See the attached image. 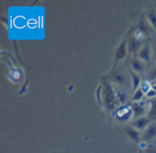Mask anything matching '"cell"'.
<instances>
[{"label":"cell","mask_w":156,"mask_h":153,"mask_svg":"<svg viewBox=\"0 0 156 153\" xmlns=\"http://www.w3.org/2000/svg\"><path fill=\"white\" fill-rule=\"evenodd\" d=\"M105 92H104V96H105V105H107L108 108H112L116 102V98L117 95L115 94L114 91H113V88L108 83L105 84Z\"/></svg>","instance_id":"cell-1"},{"label":"cell","mask_w":156,"mask_h":153,"mask_svg":"<svg viewBox=\"0 0 156 153\" xmlns=\"http://www.w3.org/2000/svg\"><path fill=\"white\" fill-rule=\"evenodd\" d=\"M152 56V50L149 44H145L140 48L138 52V58L143 62H148L150 61Z\"/></svg>","instance_id":"cell-2"},{"label":"cell","mask_w":156,"mask_h":153,"mask_svg":"<svg viewBox=\"0 0 156 153\" xmlns=\"http://www.w3.org/2000/svg\"><path fill=\"white\" fill-rule=\"evenodd\" d=\"M151 123L152 121L147 117L143 116V117L134 120V121L132 123V126L138 131H144Z\"/></svg>","instance_id":"cell-3"},{"label":"cell","mask_w":156,"mask_h":153,"mask_svg":"<svg viewBox=\"0 0 156 153\" xmlns=\"http://www.w3.org/2000/svg\"><path fill=\"white\" fill-rule=\"evenodd\" d=\"M142 138L146 141H149L156 138V122H152L146 127L143 131Z\"/></svg>","instance_id":"cell-4"},{"label":"cell","mask_w":156,"mask_h":153,"mask_svg":"<svg viewBox=\"0 0 156 153\" xmlns=\"http://www.w3.org/2000/svg\"><path fill=\"white\" fill-rule=\"evenodd\" d=\"M131 110L133 111L134 120L143 117L146 113V107L141 102H133Z\"/></svg>","instance_id":"cell-5"},{"label":"cell","mask_w":156,"mask_h":153,"mask_svg":"<svg viewBox=\"0 0 156 153\" xmlns=\"http://www.w3.org/2000/svg\"><path fill=\"white\" fill-rule=\"evenodd\" d=\"M112 79L114 82L121 86H125L127 82V78L126 76L123 73L120 71H115L112 75Z\"/></svg>","instance_id":"cell-6"},{"label":"cell","mask_w":156,"mask_h":153,"mask_svg":"<svg viewBox=\"0 0 156 153\" xmlns=\"http://www.w3.org/2000/svg\"><path fill=\"white\" fill-rule=\"evenodd\" d=\"M127 47L128 52L129 53H134L137 51L139 52V50L141 48V44H140V41L136 38L132 37L128 41Z\"/></svg>","instance_id":"cell-7"},{"label":"cell","mask_w":156,"mask_h":153,"mask_svg":"<svg viewBox=\"0 0 156 153\" xmlns=\"http://www.w3.org/2000/svg\"><path fill=\"white\" fill-rule=\"evenodd\" d=\"M127 51V43H126V41H123V42L119 46L117 51H116V59H117V60H121V59H123V58L125 57V56L126 55V52Z\"/></svg>","instance_id":"cell-8"},{"label":"cell","mask_w":156,"mask_h":153,"mask_svg":"<svg viewBox=\"0 0 156 153\" xmlns=\"http://www.w3.org/2000/svg\"><path fill=\"white\" fill-rule=\"evenodd\" d=\"M131 67H132L133 72L136 73H140L144 69V64L142 60L139 58H135L131 61Z\"/></svg>","instance_id":"cell-9"},{"label":"cell","mask_w":156,"mask_h":153,"mask_svg":"<svg viewBox=\"0 0 156 153\" xmlns=\"http://www.w3.org/2000/svg\"><path fill=\"white\" fill-rule=\"evenodd\" d=\"M132 110L129 108H122L117 112V117L120 120H127L130 118L132 115Z\"/></svg>","instance_id":"cell-10"},{"label":"cell","mask_w":156,"mask_h":153,"mask_svg":"<svg viewBox=\"0 0 156 153\" xmlns=\"http://www.w3.org/2000/svg\"><path fill=\"white\" fill-rule=\"evenodd\" d=\"M146 117L152 122L156 121V98L151 101L150 108H149Z\"/></svg>","instance_id":"cell-11"},{"label":"cell","mask_w":156,"mask_h":153,"mask_svg":"<svg viewBox=\"0 0 156 153\" xmlns=\"http://www.w3.org/2000/svg\"><path fill=\"white\" fill-rule=\"evenodd\" d=\"M125 132L126 133V134H127L132 140H136V141L140 140V133H139L140 131L136 130L135 128H133V126H127V127L125 129Z\"/></svg>","instance_id":"cell-12"},{"label":"cell","mask_w":156,"mask_h":153,"mask_svg":"<svg viewBox=\"0 0 156 153\" xmlns=\"http://www.w3.org/2000/svg\"><path fill=\"white\" fill-rule=\"evenodd\" d=\"M132 78L133 88V91H136L140 88V85H141V79H140V76L134 72L132 73Z\"/></svg>","instance_id":"cell-13"},{"label":"cell","mask_w":156,"mask_h":153,"mask_svg":"<svg viewBox=\"0 0 156 153\" xmlns=\"http://www.w3.org/2000/svg\"><path fill=\"white\" fill-rule=\"evenodd\" d=\"M145 92L141 88H139L134 93L133 96V102H140L144 97Z\"/></svg>","instance_id":"cell-14"},{"label":"cell","mask_w":156,"mask_h":153,"mask_svg":"<svg viewBox=\"0 0 156 153\" xmlns=\"http://www.w3.org/2000/svg\"><path fill=\"white\" fill-rule=\"evenodd\" d=\"M147 18L148 21H149V24H151V26H152L155 30H156V12L151 11V12L148 14Z\"/></svg>","instance_id":"cell-15"},{"label":"cell","mask_w":156,"mask_h":153,"mask_svg":"<svg viewBox=\"0 0 156 153\" xmlns=\"http://www.w3.org/2000/svg\"><path fill=\"white\" fill-rule=\"evenodd\" d=\"M148 79L151 82H154L156 81V68L152 69V71L149 73V76H148Z\"/></svg>","instance_id":"cell-16"},{"label":"cell","mask_w":156,"mask_h":153,"mask_svg":"<svg viewBox=\"0 0 156 153\" xmlns=\"http://www.w3.org/2000/svg\"><path fill=\"white\" fill-rule=\"evenodd\" d=\"M146 96L149 98H156V90L154 89V88H150V90L146 93Z\"/></svg>","instance_id":"cell-17"},{"label":"cell","mask_w":156,"mask_h":153,"mask_svg":"<svg viewBox=\"0 0 156 153\" xmlns=\"http://www.w3.org/2000/svg\"><path fill=\"white\" fill-rule=\"evenodd\" d=\"M117 96L119 98V100H120V101L125 102V101H126V94H124V93H123V92L118 93Z\"/></svg>","instance_id":"cell-18"},{"label":"cell","mask_w":156,"mask_h":153,"mask_svg":"<svg viewBox=\"0 0 156 153\" xmlns=\"http://www.w3.org/2000/svg\"><path fill=\"white\" fill-rule=\"evenodd\" d=\"M154 53H155V54L156 55V44L155 45V47H154Z\"/></svg>","instance_id":"cell-19"},{"label":"cell","mask_w":156,"mask_h":153,"mask_svg":"<svg viewBox=\"0 0 156 153\" xmlns=\"http://www.w3.org/2000/svg\"><path fill=\"white\" fill-rule=\"evenodd\" d=\"M151 152H152V153H156V149H152Z\"/></svg>","instance_id":"cell-20"},{"label":"cell","mask_w":156,"mask_h":153,"mask_svg":"<svg viewBox=\"0 0 156 153\" xmlns=\"http://www.w3.org/2000/svg\"><path fill=\"white\" fill-rule=\"evenodd\" d=\"M152 84H153V85H154V86H155V87H156V81H155V82H152Z\"/></svg>","instance_id":"cell-21"}]
</instances>
